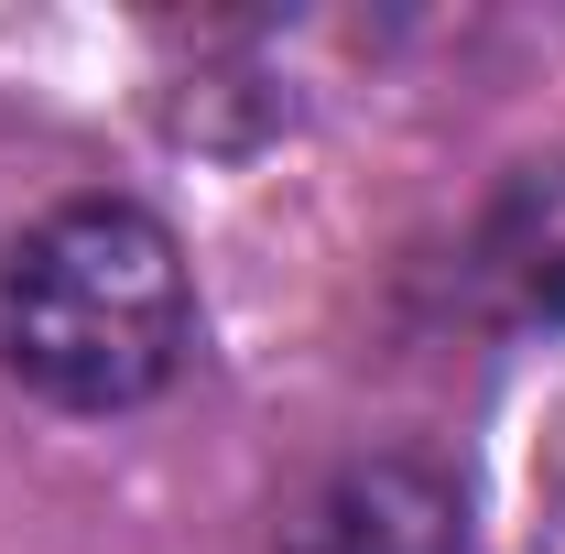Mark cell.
I'll use <instances>...</instances> for the list:
<instances>
[{"label":"cell","mask_w":565,"mask_h":554,"mask_svg":"<svg viewBox=\"0 0 565 554\" xmlns=\"http://www.w3.org/2000/svg\"><path fill=\"white\" fill-rule=\"evenodd\" d=\"M196 338L174 228L131 196H66L0 251V370L55 414L152 403Z\"/></svg>","instance_id":"obj_1"},{"label":"cell","mask_w":565,"mask_h":554,"mask_svg":"<svg viewBox=\"0 0 565 554\" xmlns=\"http://www.w3.org/2000/svg\"><path fill=\"white\" fill-rule=\"evenodd\" d=\"M282 554H468V500L424 457H359L294 511Z\"/></svg>","instance_id":"obj_2"},{"label":"cell","mask_w":565,"mask_h":554,"mask_svg":"<svg viewBox=\"0 0 565 554\" xmlns=\"http://www.w3.org/2000/svg\"><path fill=\"white\" fill-rule=\"evenodd\" d=\"M468 294L490 305L500 327H555L565 316V152L555 163H522L490 207H479Z\"/></svg>","instance_id":"obj_3"}]
</instances>
